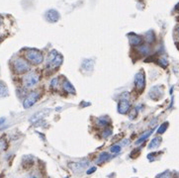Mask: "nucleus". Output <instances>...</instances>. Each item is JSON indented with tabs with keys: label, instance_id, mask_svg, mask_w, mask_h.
I'll use <instances>...</instances> for the list:
<instances>
[{
	"label": "nucleus",
	"instance_id": "nucleus-1",
	"mask_svg": "<svg viewBox=\"0 0 179 178\" xmlns=\"http://www.w3.org/2000/svg\"><path fill=\"white\" fill-rule=\"evenodd\" d=\"M13 69L17 74H22V73L28 72L30 71V66H29V63L25 61V59L19 57V58L15 59V61H14Z\"/></svg>",
	"mask_w": 179,
	"mask_h": 178
},
{
	"label": "nucleus",
	"instance_id": "nucleus-2",
	"mask_svg": "<svg viewBox=\"0 0 179 178\" xmlns=\"http://www.w3.org/2000/svg\"><path fill=\"white\" fill-rule=\"evenodd\" d=\"M26 58L33 64H40L43 62V53L37 50H29L25 53Z\"/></svg>",
	"mask_w": 179,
	"mask_h": 178
},
{
	"label": "nucleus",
	"instance_id": "nucleus-3",
	"mask_svg": "<svg viewBox=\"0 0 179 178\" xmlns=\"http://www.w3.org/2000/svg\"><path fill=\"white\" fill-rule=\"evenodd\" d=\"M39 80H40L39 74L36 72H30L25 75V77L23 79V83H24L25 87L30 88V87L35 86L38 82H39Z\"/></svg>",
	"mask_w": 179,
	"mask_h": 178
},
{
	"label": "nucleus",
	"instance_id": "nucleus-4",
	"mask_svg": "<svg viewBox=\"0 0 179 178\" xmlns=\"http://www.w3.org/2000/svg\"><path fill=\"white\" fill-rule=\"evenodd\" d=\"M39 98H40V93L38 92V91H33V92H31L28 96H27V98L24 101V103H23L24 108L32 107L38 100H39Z\"/></svg>",
	"mask_w": 179,
	"mask_h": 178
},
{
	"label": "nucleus",
	"instance_id": "nucleus-5",
	"mask_svg": "<svg viewBox=\"0 0 179 178\" xmlns=\"http://www.w3.org/2000/svg\"><path fill=\"white\" fill-rule=\"evenodd\" d=\"M135 88H137L140 92L145 89V73L143 71H140L135 74Z\"/></svg>",
	"mask_w": 179,
	"mask_h": 178
},
{
	"label": "nucleus",
	"instance_id": "nucleus-6",
	"mask_svg": "<svg viewBox=\"0 0 179 178\" xmlns=\"http://www.w3.org/2000/svg\"><path fill=\"white\" fill-rule=\"evenodd\" d=\"M130 107H131L130 102L128 100H126V99H122L120 101V103H119L118 111H119V113H121V114H126V113L129 112Z\"/></svg>",
	"mask_w": 179,
	"mask_h": 178
},
{
	"label": "nucleus",
	"instance_id": "nucleus-7",
	"mask_svg": "<svg viewBox=\"0 0 179 178\" xmlns=\"http://www.w3.org/2000/svg\"><path fill=\"white\" fill-rule=\"evenodd\" d=\"M46 19L48 21V22H52V23H55L59 19V14L57 11L56 10H48V11L46 13Z\"/></svg>",
	"mask_w": 179,
	"mask_h": 178
},
{
	"label": "nucleus",
	"instance_id": "nucleus-8",
	"mask_svg": "<svg viewBox=\"0 0 179 178\" xmlns=\"http://www.w3.org/2000/svg\"><path fill=\"white\" fill-rule=\"evenodd\" d=\"M129 41H130V44L133 46H140V45H142V43H143L142 37L135 35V34L129 35Z\"/></svg>",
	"mask_w": 179,
	"mask_h": 178
},
{
	"label": "nucleus",
	"instance_id": "nucleus-9",
	"mask_svg": "<svg viewBox=\"0 0 179 178\" xmlns=\"http://www.w3.org/2000/svg\"><path fill=\"white\" fill-rule=\"evenodd\" d=\"M62 62V57L61 55H57V56L55 57V59H53V61L51 63L48 64L47 67H48V68H51V69L57 68V67H58L59 66H61Z\"/></svg>",
	"mask_w": 179,
	"mask_h": 178
},
{
	"label": "nucleus",
	"instance_id": "nucleus-10",
	"mask_svg": "<svg viewBox=\"0 0 179 178\" xmlns=\"http://www.w3.org/2000/svg\"><path fill=\"white\" fill-rule=\"evenodd\" d=\"M87 165V162L84 161V162H74V163H70L69 166L71 167V169L74 172H80L82 171L84 167Z\"/></svg>",
	"mask_w": 179,
	"mask_h": 178
},
{
	"label": "nucleus",
	"instance_id": "nucleus-11",
	"mask_svg": "<svg viewBox=\"0 0 179 178\" xmlns=\"http://www.w3.org/2000/svg\"><path fill=\"white\" fill-rule=\"evenodd\" d=\"M153 132H154L153 129H150V130H149V131H145L144 134L140 135V137L138 139V141L135 142V144H140V143H143L144 141H145V139H148L151 134H153Z\"/></svg>",
	"mask_w": 179,
	"mask_h": 178
},
{
	"label": "nucleus",
	"instance_id": "nucleus-12",
	"mask_svg": "<svg viewBox=\"0 0 179 178\" xmlns=\"http://www.w3.org/2000/svg\"><path fill=\"white\" fill-rule=\"evenodd\" d=\"M62 87L63 89L67 91V92L70 93V94H73L75 92V90H74V87L72 86V84L70 83L69 81H67V80H64L63 83H62Z\"/></svg>",
	"mask_w": 179,
	"mask_h": 178
},
{
	"label": "nucleus",
	"instance_id": "nucleus-13",
	"mask_svg": "<svg viewBox=\"0 0 179 178\" xmlns=\"http://www.w3.org/2000/svg\"><path fill=\"white\" fill-rule=\"evenodd\" d=\"M8 96V88L7 86L5 85L4 82L0 81V97L1 98H4V97Z\"/></svg>",
	"mask_w": 179,
	"mask_h": 178
},
{
	"label": "nucleus",
	"instance_id": "nucleus-14",
	"mask_svg": "<svg viewBox=\"0 0 179 178\" xmlns=\"http://www.w3.org/2000/svg\"><path fill=\"white\" fill-rule=\"evenodd\" d=\"M160 143H161V138L156 137V138H154L153 141L150 142V144H149V149H154V148H158Z\"/></svg>",
	"mask_w": 179,
	"mask_h": 178
},
{
	"label": "nucleus",
	"instance_id": "nucleus-15",
	"mask_svg": "<svg viewBox=\"0 0 179 178\" xmlns=\"http://www.w3.org/2000/svg\"><path fill=\"white\" fill-rule=\"evenodd\" d=\"M110 158V154L108 153H102L99 154L98 156V158H97L96 160V163H102V162H104V161L108 160Z\"/></svg>",
	"mask_w": 179,
	"mask_h": 178
},
{
	"label": "nucleus",
	"instance_id": "nucleus-16",
	"mask_svg": "<svg viewBox=\"0 0 179 178\" xmlns=\"http://www.w3.org/2000/svg\"><path fill=\"white\" fill-rule=\"evenodd\" d=\"M93 61H89V59H86V61L83 62L82 63V67L83 68H86L87 67V71H90V69H92V67H93Z\"/></svg>",
	"mask_w": 179,
	"mask_h": 178
},
{
	"label": "nucleus",
	"instance_id": "nucleus-17",
	"mask_svg": "<svg viewBox=\"0 0 179 178\" xmlns=\"http://www.w3.org/2000/svg\"><path fill=\"white\" fill-rule=\"evenodd\" d=\"M139 52H142L143 55H148V53L149 52V48L148 46H142L139 48Z\"/></svg>",
	"mask_w": 179,
	"mask_h": 178
},
{
	"label": "nucleus",
	"instance_id": "nucleus-18",
	"mask_svg": "<svg viewBox=\"0 0 179 178\" xmlns=\"http://www.w3.org/2000/svg\"><path fill=\"white\" fill-rule=\"evenodd\" d=\"M145 40L149 43H153L154 41V35L153 32H149V33L145 35Z\"/></svg>",
	"mask_w": 179,
	"mask_h": 178
},
{
	"label": "nucleus",
	"instance_id": "nucleus-19",
	"mask_svg": "<svg viewBox=\"0 0 179 178\" xmlns=\"http://www.w3.org/2000/svg\"><path fill=\"white\" fill-rule=\"evenodd\" d=\"M7 148V144L4 139H0V153Z\"/></svg>",
	"mask_w": 179,
	"mask_h": 178
},
{
	"label": "nucleus",
	"instance_id": "nucleus-20",
	"mask_svg": "<svg viewBox=\"0 0 179 178\" xmlns=\"http://www.w3.org/2000/svg\"><path fill=\"white\" fill-rule=\"evenodd\" d=\"M167 127H168V123H163V124H162V125L159 127L158 130H157V133H158V134H163V133L166 131Z\"/></svg>",
	"mask_w": 179,
	"mask_h": 178
},
{
	"label": "nucleus",
	"instance_id": "nucleus-21",
	"mask_svg": "<svg viewBox=\"0 0 179 178\" xmlns=\"http://www.w3.org/2000/svg\"><path fill=\"white\" fill-rule=\"evenodd\" d=\"M120 152H121V147H120V145L115 144V145H113V147L111 148V153H119Z\"/></svg>",
	"mask_w": 179,
	"mask_h": 178
},
{
	"label": "nucleus",
	"instance_id": "nucleus-22",
	"mask_svg": "<svg viewBox=\"0 0 179 178\" xmlns=\"http://www.w3.org/2000/svg\"><path fill=\"white\" fill-rule=\"evenodd\" d=\"M158 62H159V64H161L162 66H166L167 64H168L167 58H166L165 57H159V59H158Z\"/></svg>",
	"mask_w": 179,
	"mask_h": 178
},
{
	"label": "nucleus",
	"instance_id": "nucleus-23",
	"mask_svg": "<svg viewBox=\"0 0 179 178\" xmlns=\"http://www.w3.org/2000/svg\"><path fill=\"white\" fill-rule=\"evenodd\" d=\"M170 172L169 171H164L163 173H161L159 175H157L156 178H170Z\"/></svg>",
	"mask_w": 179,
	"mask_h": 178
},
{
	"label": "nucleus",
	"instance_id": "nucleus-24",
	"mask_svg": "<svg viewBox=\"0 0 179 178\" xmlns=\"http://www.w3.org/2000/svg\"><path fill=\"white\" fill-rule=\"evenodd\" d=\"M98 124L100 126H105L108 124V121H106V118L105 117H103V118H100L99 120H98Z\"/></svg>",
	"mask_w": 179,
	"mask_h": 178
},
{
	"label": "nucleus",
	"instance_id": "nucleus-25",
	"mask_svg": "<svg viewBox=\"0 0 179 178\" xmlns=\"http://www.w3.org/2000/svg\"><path fill=\"white\" fill-rule=\"evenodd\" d=\"M111 134H112V131L110 130V129H106V130H105L104 132H103L102 137H103V138H108Z\"/></svg>",
	"mask_w": 179,
	"mask_h": 178
},
{
	"label": "nucleus",
	"instance_id": "nucleus-26",
	"mask_svg": "<svg viewBox=\"0 0 179 178\" xmlns=\"http://www.w3.org/2000/svg\"><path fill=\"white\" fill-rule=\"evenodd\" d=\"M135 116H137V109H135V108H134V109L131 111V113H130V119H131V120H133V119H135Z\"/></svg>",
	"mask_w": 179,
	"mask_h": 178
},
{
	"label": "nucleus",
	"instance_id": "nucleus-27",
	"mask_svg": "<svg viewBox=\"0 0 179 178\" xmlns=\"http://www.w3.org/2000/svg\"><path fill=\"white\" fill-rule=\"evenodd\" d=\"M57 78H55V79H53V81H52V83H51V86H52V87L53 88H55L56 87V85H57Z\"/></svg>",
	"mask_w": 179,
	"mask_h": 178
},
{
	"label": "nucleus",
	"instance_id": "nucleus-28",
	"mask_svg": "<svg viewBox=\"0 0 179 178\" xmlns=\"http://www.w3.org/2000/svg\"><path fill=\"white\" fill-rule=\"evenodd\" d=\"M95 170H96L95 167H91V169H89V170L87 171V173H88V174H90V173H92V172H94Z\"/></svg>",
	"mask_w": 179,
	"mask_h": 178
},
{
	"label": "nucleus",
	"instance_id": "nucleus-29",
	"mask_svg": "<svg viewBox=\"0 0 179 178\" xmlns=\"http://www.w3.org/2000/svg\"><path fill=\"white\" fill-rule=\"evenodd\" d=\"M4 122H5V119L4 118H0V125H2Z\"/></svg>",
	"mask_w": 179,
	"mask_h": 178
},
{
	"label": "nucleus",
	"instance_id": "nucleus-30",
	"mask_svg": "<svg viewBox=\"0 0 179 178\" xmlns=\"http://www.w3.org/2000/svg\"><path fill=\"white\" fill-rule=\"evenodd\" d=\"M2 22H3V21H2V18L0 17V27H1V25H2Z\"/></svg>",
	"mask_w": 179,
	"mask_h": 178
},
{
	"label": "nucleus",
	"instance_id": "nucleus-31",
	"mask_svg": "<svg viewBox=\"0 0 179 178\" xmlns=\"http://www.w3.org/2000/svg\"><path fill=\"white\" fill-rule=\"evenodd\" d=\"M178 34H179V29H178Z\"/></svg>",
	"mask_w": 179,
	"mask_h": 178
}]
</instances>
